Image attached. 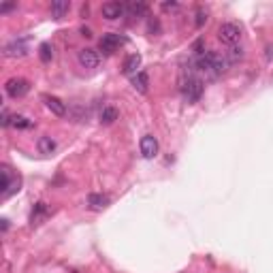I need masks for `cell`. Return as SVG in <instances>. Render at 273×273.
<instances>
[{
	"label": "cell",
	"instance_id": "obj_14",
	"mask_svg": "<svg viewBox=\"0 0 273 273\" xmlns=\"http://www.w3.org/2000/svg\"><path fill=\"white\" fill-rule=\"evenodd\" d=\"M141 66V56L139 54H132V56H128L126 58V62H124V75H137V68Z\"/></svg>",
	"mask_w": 273,
	"mask_h": 273
},
{
	"label": "cell",
	"instance_id": "obj_13",
	"mask_svg": "<svg viewBox=\"0 0 273 273\" xmlns=\"http://www.w3.org/2000/svg\"><path fill=\"white\" fill-rule=\"evenodd\" d=\"M109 203H111V201H109V196H107V194L92 192V194L88 196V205H90L92 209H96V211H98V209H105V207L109 205Z\"/></svg>",
	"mask_w": 273,
	"mask_h": 273
},
{
	"label": "cell",
	"instance_id": "obj_21",
	"mask_svg": "<svg viewBox=\"0 0 273 273\" xmlns=\"http://www.w3.org/2000/svg\"><path fill=\"white\" fill-rule=\"evenodd\" d=\"M39 58H41V62H51V58H54V47H51L49 43H41Z\"/></svg>",
	"mask_w": 273,
	"mask_h": 273
},
{
	"label": "cell",
	"instance_id": "obj_15",
	"mask_svg": "<svg viewBox=\"0 0 273 273\" xmlns=\"http://www.w3.org/2000/svg\"><path fill=\"white\" fill-rule=\"evenodd\" d=\"M126 13H128L130 17H141V15H145L147 13V4L145 2H135V0H132V2H126Z\"/></svg>",
	"mask_w": 273,
	"mask_h": 273
},
{
	"label": "cell",
	"instance_id": "obj_12",
	"mask_svg": "<svg viewBox=\"0 0 273 273\" xmlns=\"http://www.w3.org/2000/svg\"><path fill=\"white\" fill-rule=\"evenodd\" d=\"M68 9H71V2H68V0H56V2H51V7H49L51 15H54L56 20H62V17L68 13Z\"/></svg>",
	"mask_w": 273,
	"mask_h": 273
},
{
	"label": "cell",
	"instance_id": "obj_8",
	"mask_svg": "<svg viewBox=\"0 0 273 273\" xmlns=\"http://www.w3.org/2000/svg\"><path fill=\"white\" fill-rule=\"evenodd\" d=\"M17 190H20V179H13L11 177V171L7 167H2V196L7 199V196L17 192Z\"/></svg>",
	"mask_w": 273,
	"mask_h": 273
},
{
	"label": "cell",
	"instance_id": "obj_1",
	"mask_svg": "<svg viewBox=\"0 0 273 273\" xmlns=\"http://www.w3.org/2000/svg\"><path fill=\"white\" fill-rule=\"evenodd\" d=\"M194 66L196 71L205 73L209 77H220L229 68V60H226V56H220L216 51H205L203 56L194 58Z\"/></svg>",
	"mask_w": 273,
	"mask_h": 273
},
{
	"label": "cell",
	"instance_id": "obj_24",
	"mask_svg": "<svg viewBox=\"0 0 273 273\" xmlns=\"http://www.w3.org/2000/svg\"><path fill=\"white\" fill-rule=\"evenodd\" d=\"M17 9V2H7V4H0V13H9V11Z\"/></svg>",
	"mask_w": 273,
	"mask_h": 273
},
{
	"label": "cell",
	"instance_id": "obj_27",
	"mask_svg": "<svg viewBox=\"0 0 273 273\" xmlns=\"http://www.w3.org/2000/svg\"><path fill=\"white\" fill-rule=\"evenodd\" d=\"M81 34H84V37H92V30L90 28H81Z\"/></svg>",
	"mask_w": 273,
	"mask_h": 273
},
{
	"label": "cell",
	"instance_id": "obj_7",
	"mask_svg": "<svg viewBox=\"0 0 273 273\" xmlns=\"http://www.w3.org/2000/svg\"><path fill=\"white\" fill-rule=\"evenodd\" d=\"M101 13H103L105 20L113 21V20H118V17H122L126 13V4L124 2H105Z\"/></svg>",
	"mask_w": 273,
	"mask_h": 273
},
{
	"label": "cell",
	"instance_id": "obj_19",
	"mask_svg": "<svg viewBox=\"0 0 273 273\" xmlns=\"http://www.w3.org/2000/svg\"><path fill=\"white\" fill-rule=\"evenodd\" d=\"M118 109L115 107H105L103 111H101V124H105V126H109V124H113L115 120H118Z\"/></svg>",
	"mask_w": 273,
	"mask_h": 273
},
{
	"label": "cell",
	"instance_id": "obj_5",
	"mask_svg": "<svg viewBox=\"0 0 273 273\" xmlns=\"http://www.w3.org/2000/svg\"><path fill=\"white\" fill-rule=\"evenodd\" d=\"M124 43H126V39L120 37V34H105V37L98 41V47H101L103 54L111 56V54H115V51H118Z\"/></svg>",
	"mask_w": 273,
	"mask_h": 273
},
{
	"label": "cell",
	"instance_id": "obj_10",
	"mask_svg": "<svg viewBox=\"0 0 273 273\" xmlns=\"http://www.w3.org/2000/svg\"><path fill=\"white\" fill-rule=\"evenodd\" d=\"M43 103H45V107L49 109L51 113H56V115H66V105L60 101V98H56V96H49V94H45L43 96Z\"/></svg>",
	"mask_w": 273,
	"mask_h": 273
},
{
	"label": "cell",
	"instance_id": "obj_22",
	"mask_svg": "<svg viewBox=\"0 0 273 273\" xmlns=\"http://www.w3.org/2000/svg\"><path fill=\"white\" fill-rule=\"evenodd\" d=\"M243 58V49L241 47H231L229 51H226V60L229 62H237Z\"/></svg>",
	"mask_w": 273,
	"mask_h": 273
},
{
	"label": "cell",
	"instance_id": "obj_26",
	"mask_svg": "<svg viewBox=\"0 0 273 273\" xmlns=\"http://www.w3.org/2000/svg\"><path fill=\"white\" fill-rule=\"evenodd\" d=\"M2 126H11V115H9L7 109L2 111Z\"/></svg>",
	"mask_w": 273,
	"mask_h": 273
},
{
	"label": "cell",
	"instance_id": "obj_11",
	"mask_svg": "<svg viewBox=\"0 0 273 273\" xmlns=\"http://www.w3.org/2000/svg\"><path fill=\"white\" fill-rule=\"evenodd\" d=\"M141 154L145 158H154V156L158 154V141H156V137L145 135L141 139Z\"/></svg>",
	"mask_w": 273,
	"mask_h": 273
},
{
	"label": "cell",
	"instance_id": "obj_20",
	"mask_svg": "<svg viewBox=\"0 0 273 273\" xmlns=\"http://www.w3.org/2000/svg\"><path fill=\"white\" fill-rule=\"evenodd\" d=\"M11 126H15V128H32L34 122L28 120L26 115H13L11 118Z\"/></svg>",
	"mask_w": 273,
	"mask_h": 273
},
{
	"label": "cell",
	"instance_id": "obj_25",
	"mask_svg": "<svg viewBox=\"0 0 273 273\" xmlns=\"http://www.w3.org/2000/svg\"><path fill=\"white\" fill-rule=\"evenodd\" d=\"M177 9H179V4L173 2V0L171 2H162V11H177Z\"/></svg>",
	"mask_w": 273,
	"mask_h": 273
},
{
	"label": "cell",
	"instance_id": "obj_23",
	"mask_svg": "<svg viewBox=\"0 0 273 273\" xmlns=\"http://www.w3.org/2000/svg\"><path fill=\"white\" fill-rule=\"evenodd\" d=\"M207 21V13L203 9H196V20H194V24H196V28H201L203 24Z\"/></svg>",
	"mask_w": 273,
	"mask_h": 273
},
{
	"label": "cell",
	"instance_id": "obj_18",
	"mask_svg": "<svg viewBox=\"0 0 273 273\" xmlns=\"http://www.w3.org/2000/svg\"><path fill=\"white\" fill-rule=\"evenodd\" d=\"M47 213H49L47 205H45V203H37V205H34V209H32L30 222H32V224H39L43 218H47Z\"/></svg>",
	"mask_w": 273,
	"mask_h": 273
},
{
	"label": "cell",
	"instance_id": "obj_3",
	"mask_svg": "<svg viewBox=\"0 0 273 273\" xmlns=\"http://www.w3.org/2000/svg\"><path fill=\"white\" fill-rule=\"evenodd\" d=\"M218 39L222 41L224 45L235 47V45L241 41V26L233 24V21H226V24H222L218 28Z\"/></svg>",
	"mask_w": 273,
	"mask_h": 273
},
{
	"label": "cell",
	"instance_id": "obj_17",
	"mask_svg": "<svg viewBox=\"0 0 273 273\" xmlns=\"http://www.w3.org/2000/svg\"><path fill=\"white\" fill-rule=\"evenodd\" d=\"M132 85H135L137 92H141V94H145L147 92V85H149V79H147V73H137L135 77H132Z\"/></svg>",
	"mask_w": 273,
	"mask_h": 273
},
{
	"label": "cell",
	"instance_id": "obj_4",
	"mask_svg": "<svg viewBox=\"0 0 273 273\" xmlns=\"http://www.w3.org/2000/svg\"><path fill=\"white\" fill-rule=\"evenodd\" d=\"M30 90V84L24 79V77H11L7 84H4V92L11 96V98H21L24 94H28Z\"/></svg>",
	"mask_w": 273,
	"mask_h": 273
},
{
	"label": "cell",
	"instance_id": "obj_9",
	"mask_svg": "<svg viewBox=\"0 0 273 273\" xmlns=\"http://www.w3.org/2000/svg\"><path fill=\"white\" fill-rule=\"evenodd\" d=\"M77 58H79V64L84 68H96L98 62H101V58H98L94 49H81Z\"/></svg>",
	"mask_w": 273,
	"mask_h": 273
},
{
	"label": "cell",
	"instance_id": "obj_6",
	"mask_svg": "<svg viewBox=\"0 0 273 273\" xmlns=\"http://www.w3.org/2000/svg\"><path fill=\"white\" fill-rule=\"evenodd\" d=\"M2 54L7 58H24L28 54V37H21V39H13L11 43L4 45Z\"/></svg>",
	"mask_w": 273,
	"mask_h": 273
},
{
	"label": "cell",
	"instance_id": "obj_2",
	"mask_svg": "<svg viewBox=\"0 0 273 273\" xmlns=\"http://www.w3.org/2000/svg\"><path fill=\"white\" fill-rule=\"evenodd\" d=\"M179 90H182V94L188 103H199L205 85H203V81L196 77L194 73H190V75H184L182 77V81H179Z\"/></svg>",
	"mask_w": 273,
	"mask_h": 273
},
{
	"label": "cell",
	"instance_id": "obj_16",
	"mask_svg": "<svg viewBox=\"0 0 273 273\" xmlns=\"http://www.w3.org/2000/svg\"><path fill=\"white\" fill-rule=\"evenodd\" d=\"M37 147H39V152H41V154L49 156V154H54V152H56V141H54L51 137H41V139H39V143H37Z\"/></svg>",
	"mask_w": 273,
	"mask_h": 273
}]
</instances>
